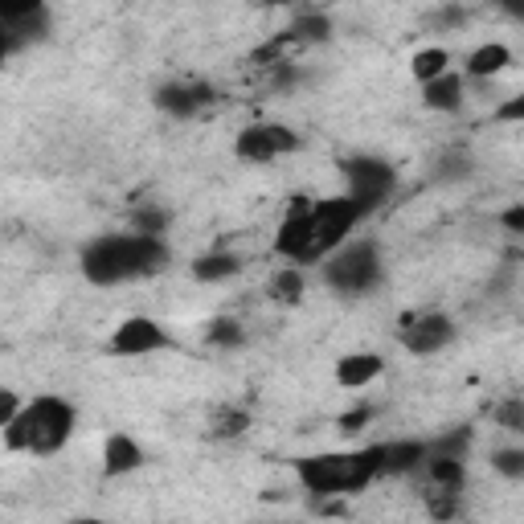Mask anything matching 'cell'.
I'll return each mask as SVG.
<instances>
[{
	"mask_svg": "<svg viewBox=\"0 0 524 524\" xmlns=\"http://www.w3.org/2000/svg\"><path fill=\"white\" fill-rule=\"evenodd\" d=\"M508 46H479L471 58H467V74L471 78H488V74H500L508 66Z\"/></svg>",
	"mask_w": 524,
	"mask_h": 524,
	"instance_id": "cell-17",
	"label": "cell"
},
{
	"mask_svg": "<svg viewBox=\"0 0 524 524\" xmlns=\"http://www.w3.org/2000/svg\"><path fill=\"white\" fill-rule=\"evenodd\" d=\"M209 340L213 344H242V328L234 320H213L209 324Z\"/></svg>",
	"mask_w": 524,
	"mask_h": 524,
	"instance_id": "cell-27",
	"label": "cell"
},
{
	"mask_svg": "<svg viewBox=\"0 0 524 524\" xmlns=\"http://www.w3.org/2000/svg\"><path fill=\"white\" fill-rule=\"evenodd\" d=\"M418 463H426V443H389L381 459V475H406Z\"/></svg>",
	"mask_w": 524,
	"mask_h": 524,
	"instance_id": "cell-15",
	"label": "cell"
},
{
	"mask_svg": "<svg viewBox=\"0 0 524 524\" xmlns=\"http://www.w3.org/2000/svg\"><path fill=\"white\" fill-rule=\"evenodd\" d=\"M271 5H295V0H271Z\"/></svg>",
	"mask_w": 524,
	"mask_h": 524,
	"instance_id": "cell-34",
	"label": "cell"
},
{
	"mask_svg": "<svg viewBox=\"0 0 524 524\" xmlns=\"http://www.w3.org/2000/svg\"><path fill=\"white\" fill-rule=\"evenodd\" d=\"M46 0H0V17L5 21H17V17H29V13H41Z\"/></svg>",
	"mask_w": 524,
	"mask_h": 524,
	"instance_id": "cell-26",
	"label": "cell"
},
{
	"mask_svg": "<svg viewBox=\"0 0 524 524\" xmlns=\"http://www.w3.org/2000/svg\"><path fill=\"white\" fill-rule=\"evenodd\" d=\"M238 267H242V262H238L234 254H205V258L193 262V275H197L201 283H217V279L238 275Z\"/></svg>",
	"mask_w": 524,
	"mask_h": 524,
	"instance_id": "cell-18",
	"label": "cell"
},
{
	"mask_svg": "<svg viewBox=\"0 0 524 524\" xmlns=\"http://www.w3.org/2000/svg\"><path fill=\"white\" fill-rule=\"evenodd\" d=\"M381 459H385V447L312 455L299 463V484L312 496H348V492H361L373 475H381Z\"/></svg>",
	"mask_w": 524,
	"mask_h": 524,
	"instance_id": "cell-3",
	"label": "cell"
},
{
	"mask_svg": "<svg viewBox=\"0 0 524 524\" xmlns=\"http://www.w3.org/2000/svg\"><path fill=\"white\" fill-rule=\"evenodd\" d=\"M295 148H299L295 131L283 127V123H254V127L242 131L238 144H234V152H238L242 160H254V164H267V160L287 156V152H295Z\"/></svg>",
	"mask_w": 524,
	"mask_h": 524,
	"instance_id": "cell-7",
	"label": "cell"
},
{
	"mask_svg": "<svg viewBox=\"0 0 524 524\" xmlns=\"http://www.w3.org/2000/svg\"><path fill=\"white\" fill-rule=\"evenodd\" d=\"M504 226H508V230H516V234H524V205H516V209H508V213H504Z\"/></svg>",
	"mask_w": 524,
	"mask_h": 524,
	"instance_id": "cell-32",
	"label": "cell"
},
{
	"mask_svg": "<svg viewBox=\"0 0 524 524\" xmlns=\"http://www.w3.org/2000/svg\"><path fill=\"white\" fill-rule=\"evenodd\" d=\"M467 447H471V434L455 430V434H447V439H439V443H426V459H463Z\"/></svg>",
	"mask_w": 524,
	"mask_h": 524,
	"instance_id": "cell-20",
	"label": "cell"
},
{
	"mask_svg": "<svg viewBox=\"0 0 524 524\" xmlns=\"http://www.w3.org/2000/svg\"><path fill=\"white\" fill-rule=\"evenodd\" d=\"M381 369H385V361H381L377 353H353V357L336 361V381H340L344 389H361V385H369L373 377H381Z\"/></svg>",
	"mask_w": 524,
	"mask_h": 524,
	"instance_id": "cell-11",
	"label": "cell"
},
{
	"mask_svg": "<svg viewBox=\"0 0 524 524\" xmlns=\"http://www.w3.org/2000/svg\"><path fill=\"white\" fill-rule=\"evenodd\" d=\"M328 33H332V21L320 17V13H303L291 25V37L299 41V46H308V41H328Z\"/></svg>",
	"mask_w": 524,
	"mask_h": 524,
	"instance_id": "cell-19",
	"label": "cell"
},
{
	"mask_svg": "<svg viewBox=\"0 0 524 524\" xmlns=\"http://www.w3.org/2000/svg\"><path fill=\"white\" fill-rule=\"evenodd\" d=\"M17 414H21L17 410V393H5V398H0V426H9Z\"/></svg>",
	"mask_w": 524,
	"mask_h": 524,
	"instance_id": "cell-30",
	"label": "cell"
},
{
	"mask_svg": "<svg viewBox=\"0 0 524 524\" xmlns=\"http://www.w3.org/2000/svg\"><path fill=\"white\" fill-rule=\"evenodd\" d=\"M451 336H455V328L447 316H422V320H406L402 344L414 357H430V353H439L443 344H451Z\"/></svg>",
	"mask_w": 524,
	"mask_h": 524,
	"instance_id": "cell-9",
	"label": "cell"
},
{
	"mask_svg": "<svg viewBox=\"0 0 524 524\" xmlns=\"http://www.w3.org/2000/svg\"><path fill=\"white\" fill-rule=\"evenodd\" d=\"M324 279L332 291L340 295H365L377 287L381 279V258H377V246L373 242H353V246H344L328 258V267H324Z\"/></svg>",
	"mask_w": 524,
	"mask_h": 524,
	"instance_id": "cell-5",
	"label": "cell"
},
{
	"mask_svg": "<svg viewBox=\"0 0 524 524\" xmlns=\"http://www.w3.org/2000/svg\"><path fill=\"white\" fill-rule=\"evenodd\" d=\"M422 86H426V107H434V111H459L463 107V82L455 74H439Z\"/></svg>",
	"mask_w": 524,
	"mask_h": 524,
	"instance_id": "cell-14",
	"label": "cell"
},
{
	"mask_svg": "<svg viewBox=\"0 0 524 524\" xmlns=\"http://www.w3.org/2000/svg\"><path fill=\"white\" fill-rule=\"evenodd\" d=\"M365 422H369V410H353V414L340 418V430H361Z\"/></svg>",
	"mask_w": 524,
	"mask_h": 524,
	"instance_id": "cell-31",
	"label": "cell"
},
{
	"mask_svg": "<svg viewBox=\"0 0 524 524\" xmlns=\"http://www.w3.org/2000/svg\"><path fill=\"white\" fill-rule=\"evenodd\" d=\"M164 226H168V213L156 209V205H140L136 213H131V230H136V234H152V238H160Z\"/></svg>",
	"mask_w": 524,
	"mask_h": 524,
	"instance_id": "cell-21",
	"label": "cell"
},
{
	"mask_svg": "<svg viewBox=\"0 0 524 524\" xmlns=\"http://www.w3.org/2000/svg\"><path fill=\"white\" fill-rule=\"evenodd\" d=\"M500 9H504V13H512V17H520V21H524V0H500Z\"/></svg>",
	"mask_w": 524,
	"mask_h": 524,
	"instance_id": "cell-33",
	"label": "cell"
},
{
	"mask_svg": "<svg viewBox=\"0 0 524 524\" xmlns=\"http://www.w3.org/2000/svg\"><path fill=\"white\" fill-rule=\"evenodd\" d=\"M111 348L119 357H144V353H156V348H168V336H164L160 324H152L144 316H131V320H123L115 328Z\"/></svg>",
	"mask_w": 524,
	"mask_h": 524,
	"instance_id": "cell-8",
	"label": "cell"
},
{
	"mask_svg": "<svg viewBox=\"0 0 524 524\" xmlns=\"http://www.w3.org/2000/svg\"><path fill=\"white\" fill-rule=\"evenodd\" d=\"M140 467V447L127 439V434H111L107 447H103V471L107 475H127Z\"/></svg>",
	"mask_w": 524,
	"mask_h": 524,
	"instance_id": "cell-13",
	"label": "cell"
},
{
	"mask_svg": "<svg viewBox=\"0 0 524 524\" xmlns=\"http://www.w3.org/2000/svg\"><path fill=\"white\" fill-rule=\"evenodd\" d=\"M275 295L283 299V303H291V299H299L303 295V275L295 271V267H287L279 279H275Z\"/></svg>",
	"mask_w": 524,
	"mask_h": 524,
	"instance_id": "cell-25",
	"label": "cell"
},
{
	"mask_svg": "<svg viewBox=\"0 0 524 524\" xmlns=\"http://www.w3.org/2000/svg\"><path fill=\"white\" fill-rule=\"evenodd\" d=\"M70 430H74V406L70 402L37 398L5 426V447L9 451H33V455H54V451L66 447Z\"/></svg>",
	"mask_w": 524,
	"mask_h": 524,
	"instance_id": "cell-4",
	"label": "cell"
},
{
	"mask_svg": "<svg viewBox=\"0 0 524 524\" xmlns=\"http://www.w3.org/2000/svg\"><path fill=\"white\" fill-rule=\"evenodd\" d=\"M496 119H504V123H524V95H516V99H508V103H500Z\"/></svg>",
	"mask_w": 524,
	"mask_h": 524,
	"instance_id": "cell-29",
	"label": "cell"
},
{
	"mask_svg": "<svg viewBox=\"0 0 524 524\" xmlns=\"http://www.w3.org/2000/svg\"><path fill=\"white\" fill-rule=\"evenodd\" d=\"M426 475L439 492H459L463 488V459H426Z\"/></svg>",
	"mask_w": 524,
	"mask_h": 524,
	"instance_id": "cell-16",
	"label": "cell"
},
{
	"mask_svg": "<svg viewBox=\"0 0 524 524\" xmlns=\"http://www.w3.org/2000/svg\"><path fill=\"white\" fill-rule=\"evenodd\" d=\"M439 74H447V50H422L418 58H414V78L418 82H430V78H439Z\"/></svg>",
	"mask_w": 524,
	"mask_h": 524,
	"instance_id": "cell-22",
	"label": "cell"
},
{
	"mask_svg": "<svg viewBox=\"0 0 524 524\" xmlns=\"http://www.w3.org/2000/svg\"><path fill=\"white\" fill-rule=\"evenodd\" d=\"M160 267H168V246L152 234H115V238H99L86 246L82 254V275L111 287V283H127V279H144L156 275Z\"/></svg>",
	"mask_w": 524,
	"mask_h": 524,
	"instance_id": "cell-2",
	"label": "cell"
},
{
	"mask_svg": "<svg viewBox=\"0 0 524 524\" xmlns=\"http://www.w3.org/2000/svg\"><path fill=\"white\" fill-rule=\"evenodd\" d=\"M492 418H496L504 430H520V434H524V402H520V398H512V402H504V406H496V410H492Z\"/></svg>",
	"mask_w": 524,
	"mask_h": 524,
	"instance_id": "cell-24",
	"label": "cell"
},
{
	"mask_svg": "<svg viewBox=\"0 0 524 524\" xmlns=\"http://www.w3.org/2000/svg\"><path fill=\"white\" fill-rule=\"evenodd\" d=\"M246 414L242 410H234V414H222V418H217V434H222V439H226V434H242L246 430Z\"/></svg>",
	"mask_w": 524,
	"mask_h": 524,
	"instance_id": "cell-28",
	"label": "cell"
},
{
	"mask_svg": "<svg viewBox=\"0 0 524 524\" xmlns=\"http://www.w3.org/2000/svg\"><path fill=\"white\" fill-rule=\"evenodd\" d=\"M365 217V209L353 197H332V201H295L275 234V250L291 262H316L344 246L353 226Z\"/></svg>",
	"mask_w": 524,
	"mask_h": 524,
	"instance_id": "cell-1",
	"label": "cell"
},
{
	"mask_svg": "<svg viewBox=\"0 0 524 524\" xmlns=\"http://www.w3.org/2000/svg\"><path fill=\"white\" fill-rule=\"evenodd\" d=\"M344 177H348V197H353L365 213L377 209L393 193V181H398L385 160H369V156L365 160H348L344 164Z\"/></svg>",
	"mask_w": 524,
	"mask_h": 524,
	"instance_id": "cell-6",
	"label": "cell"
},
{
	"mask_svg": "<svg viewBox=\"0 0 524 524\" xmlns=\"http://www.w3.org/2000/svg\"><path fill=\"white\" fill-rule=\"evenodd\" d=\"M46 33H50L46 9L29 13V17H17V21H5V54H17L21 46H29V41H41Z\"/></svg>",
	"mask_w": 524,
	"mask_h": 524,
	"instance_id": "cell-12",
	"label": "cell"
},
{
	"mask_svg": "<svg viewBox=\"0 0 524 524\" xmlns=\"http://www.w3.org/2000/svg\"><path fill=\"white\" fill-rule=\"evenodd\" d=\"M492 467H496L500 475H508V479H524V451H520V447H508V451H496V459H492Z\"/></svg>",
	"mask_w": 524,
	"mask_h": 524,
	"instance_id": "cell-23",
	"label": "cell"
},
{
	"mask_svg": "<svg viewBox=\"0 0 524 524\" xmlns=\"http://www.w3.org/2000/svg\"><path fill=\"white\" fill-rule=\"evenodd\" d=\"M156 103L168 115H177V119H193L197 111H205L213 103V91L205 82H172V86H164V91H160Z\"/></svg>",
	"mask_w": 524,
	"mask_h": 524,
	"instance_id": "cell-10",
	"label": "cell"
}]
</instances>
